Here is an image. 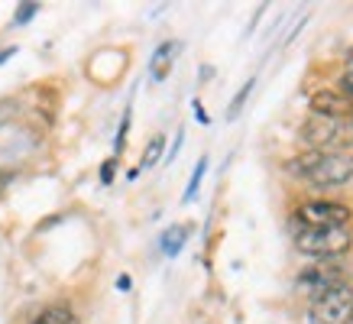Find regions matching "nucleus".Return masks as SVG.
Listing matches in <instances>:
<instances>
[{
	"mask_svg": "<svg viewBox=\"0 0 353 324\" xmlns=\"http://www.w3.org/2000/svg\"><path fill=\"white\" fill-rule=\"evenodd\" d=\"M289 172L308 179L318 188H331V185H343L353 179V159L343 152H305L299 159L289 162Z\"/></svg>",
	"mask_w": 353,
	"mask_h": 324,
	"instance_id": "obj_1",
	"label": "nucleus"
},
{
	"mask_svg": "<svg viewBox=\"0 0 353 324\" xmlns=\"http://www.w3.org/2000/svg\"><path fill=\"white\" fill-rule=\"evenodd\" d=\"M353 243L350 227H295V247L305 256L334 259L347 253Z\"/></svg>",
	"mask_w": 353,
	"mask_h": 324,
	"instance_id": "obj_2",
	"label": "nucleus"
},
{
	"mask_svg": "<svg viewBox=\"0 0 353 324\" xmlns=\"http://www.w3.org/2000/svg\"><path fill=\"white\" fill-rule=\"evenodd\" d=\"M350 318H353V289L350 285L324 292L321 298L311 302V312H308L311 324H350Z\"/></svg>",
	"mask_w": 353,
	"mask_h": 324,
	"instance_id": "obj_3",
	"label": "nucleus"
},
{
	"mask_svg": "<svg viewBox=\"0 0 353 324\" xmlns=\"http://www.w3.org/2000/svg\"><path fill=\"white\" fill-rule=\"evenodd\" d=\"M341 285H347V282H343V266L334 263V259H321V263L308 266V270L299 276V289L305 292V295H311V302L321 298L324 292L341 289Z\"/></svg>",
	"mask_w": 353,
	"mask_h": 324,
	"instance_id": "obj_4",
	"label": "nucleus"
},
{
	"mask_svg": "<svg viewBox=\"0 0 353 324\" xmlns=\"http://www.w3.org/2000/svg\"><path fill=\"white\" fill-rule=\"evenodd\" d=\"M350 207L337 201H308L295 211V227H347Z\"/></svg>",
	"mask_w": 353,
	"mask_h": 324,
	"instance_id": "obj_5",
	"label": "nucleus"
},
{
	"mask_svg": "<svg viewBox=\"0 0 353 324\" xmlns=\"http://www.w3.org/2000/svg\"><path fill=\"white\" fill-rule=\"evenodd\" d=\"M301 140L311 146V152H327V146L334 143H347V130H343V120H331V117H314L311 114L305 123H301Z\"/></svg>",
	"mask_w": 353,
	"mask_h": 324,
	"instance_id": "obj_6",
	"label": "nucleus"
},
{
	"mask_svg": "<svg viewBox=\"0 0 353 324\" xmlns=\"http://www.w3.org/2000/svg\"><path fill=\"white\" fill-rule=\"evenodd\" d=\"M308 108L314 117H331V120H350V114H353V104L337 88H318L308 97Z\"/></svg>",
	"mask_w": 353,
	"mask_h": 324,
	"instance_id": "obj_7",
	"label": "nucleus"
},
{
	"mask_svg": "<svg viewBox=\"0 0 353 324\" xmlns=\"http://www.w3.org/2000/svg\"><path fill=\"white\" fill-rule=\"evenodd\" d=\"M179 49H182V43H162L159 49L152 52V59H150V75L156 78V81H162V78L172 72V62H175Z\"/></svg>",
	"mask_w": 353,
	"mask_h": 324,
	"instance_id": "obj_8",
	"label": "nucleus"
},
{
	"mask_svg": "<svg viewBox=\"0 0 353 324\" xmlns=\"http://www.w3.org/2000/svg\"><path fill=\"white\" fill-rule=\"evenodd\" d=\"M185 240H188V227H185V224H172L169 230L159 237V250L172 259V256H179V253H182Z\"/></svg>",
	"mask_w": 353,
	"mask_h": 324,
	"instance_id": "obj_9",
	"label": "nucleus"
},
{
	"mask_svg": "<svg viewBox=\"0 0 353 324\" xmlns=\"http://www.w3.org/2000/svg\"><path fill=\"white\" fill-rule=\"evenodd\" d=\"M30 324H78V314L68 308V305H49L36 314Z\"/></svg>",
	"mask_w": 353,
	"mask_h": 324,
	"instance_id": "obj_10",
	"label": "nucleus"
},
{
	"mask_svg": "<svg viewBox=\"0 0 353 324\" xmlns=\"http://www.w3.org/2000/svg\"><path fill=\"white\" fill-rule=\"evenodd\" d=\"M162 152H165V136H152L150 143H146V150H143V159H139V169H152L156 162L162 159Z\"/></svg>",
	"mask_w": 353,
	"mask_h": 324,
	"instance_id": "obj_11",
	"label": "nucleus"
},
{
	"mask_svg": "<svg viewBox=\"0 0 353 324\" xmlns=\"http://www.w3.org/2000/svg\"><path fill=\"white\" fill-rule=\"evenodd\" d=\"M204 172H208V156H201V159H198V165H194L192 179H188V188H185V198H182V201H192L194 194H198V188H201V179H204Z\"/></svg>",
	"mask_w": 353,
	"mask_h": 324,
	"instance_id": "obj_12",
	"label": "nucleus"
},
{
	"mask_svg": "<svg viewBox=\"0 0 353 324\" xmlns=\"http://www.w3.org/2000/svg\"><path fill=\"white\" fill-rule=\"evenodd\" d=\"M250 91H253V78L246 81L240 91H236V97L230 101V108H227V120H236L240 117V110H243V104H246V97H250Z\"/></svg>",
	"mask_w": 353,
	"mask_h": 324,
	"instance_id": "obj_13",
	"label": "nucleus"
},
{
	"mask_svg": "<svg viewBox=\"0 0 353 324\" xmlns=\"http://www.w3.org/2000/svg\"><path fill=\"white\" fill-rule=\"evenodd\" d=\"M36 13H39V3H20V7H17V17H13V23H30Z\"/></svg>",
	"mask_w": 353,
	"mask_h": 324,
	"instance_id": "obj_14",
	"label": "nucleus"
},
{
	"mask_svg": "<svg viewBox=\"0 0 353 324\" xmlns=\"http://www.w3.org/2000/svg\"><path fill=\"white\" fill-rule=\"evenodd\" d=\"M337 91H341L347 101L353 104V72H347V75H341V81H337Z\"/></svg>",
	"mask_w": 353,
	"mask_h": 324,
	"instance_id": "obj_15",
	"label": "nucleus"
},
{
	"mask_svg": "<svg viewBox=\"0 0 353 324\" xmlns=\"http://www.w3.org/2000/svg\"><path fill=\"white\" fill-rule=\"evenodd\" d=\"M13 110H17V101L3 97V101H0V123H7V120L13 117Z\"/></svg>",
	"mask_w": 353,
	"mask_h": 324,
	"instance_id": "obj_16",
	"label": "nucleus"
},
{
	"mask_svg": "<svg viewBox=\"0 0 353 324\" xmlns=\"http://www.w3.org/2000/svg\"><path fill=\"white\" fill-rule=\"evenodd\" d=\"M114 165H117V159H108L104 165H101V185H110V182H114Z\"/></svg>",
	"mask_w": 353,
	"mask_h": 324,
	"instance_id": "obj_17",
	"label": "nucleus"
},
{
	"mask_svg": "<svg viewBox=\"0 0 353 324\" xmlns=\"http://www.w3.org/2000/svg\"><path fill=\"white\" fill-rule=\"evenodd\" d=\"M192 108H194V114H198V120H201V123H208V114H204L201 101H192Z\"/></svg>",
	"mask_w": 353,
	"mask_h": 324,
	"instance_id": "obj_18",
	"label": "nucleus"
},
{
	"mask_svg": "<svg viewBox=\"0 0 353 324\" xmlns=\"http://www.w3.org/2000/svg\"><path fill=\"white\" fill-rule=\"evenodd\" d=\"M13 55H17V45H10V49H3V52H0V65L7 62V59H13Z\"/></svg>",
	"mask_w": 353,
	"mask_h": 324,
	"instance_id": "obj_19",
	"label": "nucleus"
},
{
	"mask_svg": "<svg viewBox=\"0 0 353 324\" xmlns=\"http://www.w3.org/2000/svg\"><path fill=\"white\" fill-rule=\"evenodd\" d=\"M117 289H123V292L130 289V276H120V279H117Z\"/></svg>",
	"mask_w": 353,
	"mask_h": 324,
	"instance_id": "obj_20",
	"label": "nucleus"
},
{
	"mask_svg": "<svg viewBox=\"0 0 353 324\" xmlns=\"http://www.w3.org/2000/svg\"><path fill=\"white\" fill-rule=\"evenodd\" d=\"M347 72H353V45L347 49Z\"/></svg>",
	"mask_w": 353,
	"mask_h": 324,
	"instance_id": "obj_21",
	"label": "nucleus"
},
{
	"mask_svg": "<svg viewBox=\"0 0 353 324\" xmlns=\"http://www.w3.org/2000/svg\"><path fill=\"white\" fill-rule=\"evenodd\" d=\"M350 127H353V114H350Z\"/></svg>",
	"mask_w": 353,
	"mask_h": 324,
	"instance_id": "obj_22",
	"label": "nucleus"
},
{
	"mask_svg": "<svg viewBox=\"0 0 353 324\" xmlns=\"http://www.w3.org/2000/svg\"><path fill=\"white\" fill-rule=\"evenodd\" d=\"M350 324H353V318H350Z\"/></svg>",
	"mask_w": 353,
	"mask_h": 324,
	"instance_id": "obj_23",
	"label": "nucleus"
}]
</instances>
